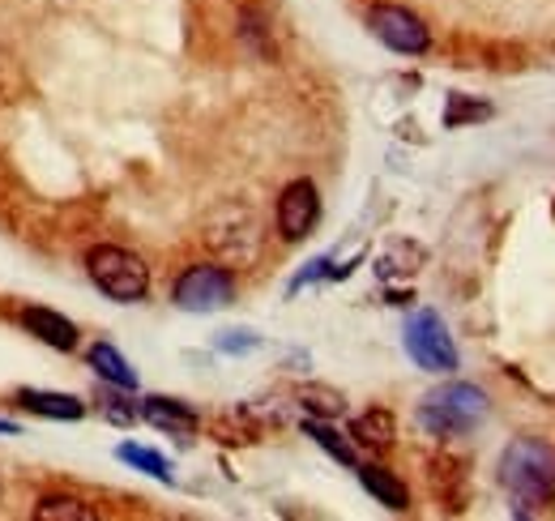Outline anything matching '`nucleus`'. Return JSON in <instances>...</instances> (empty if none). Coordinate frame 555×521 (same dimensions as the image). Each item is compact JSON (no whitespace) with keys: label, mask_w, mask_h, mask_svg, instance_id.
<instances>
[{"label":"nucleus","mask_w":555,"mask_h":521,"mask_svg":"<svg viewBox=\"0 0 555 521\" xmlns=\"http://www.w3.org/2000/svg\"><path fill=\"white\" fill-rule=\"evenodd\" d=\"M500 483L517 496V518L547 505L555 496V449L534 436L513 441L500 457Z\"/></svg>","instance_id":"obj_1"},{"label":"nucleus","mask_w":555,"mask_h":521,"mask_svg":"<svg viewBox=\"0 0 555 521\" xmlns=\"http://www.w3.org/2000/svg\"><path fill=\"white\" fill-rule=\"evenodd\" d=\"M487 415H491V397L470 381H449L418 402V423L440 441L475 432Z\"/></svg>","instance_id":"obj_2"},{"label":"nucleus","mask_w":555,"mask_h":521,"mask_svg":"<svg viewBox=\"0 0 555 521\" xmlns=\"http://www.w3.org/2000/svg\"><path fill=\"white\" fill-rule=\"evenodd\" d=\"M86 269H90V282H94L107 300H116V304H138V300H145V291H150V269H145V260H141L138 253H129V249H120V244H99V249H90Z\"/></svg>","instance_id":"obj_3"},{"label":"nucleus","mask_w":555,"mask_h":521,"mask_svg":"<svg viewBox=\"0 0 555 521\" xmlns=\"http://www.w3.org/2000/svg\"><path fill=\"white\" fill-rule=\"evenodd\" d=\"M402 346H406V355L415 359V368H423V372H436V377L457 372V346H453V333H449V326L440 321V313H431V308H418V313L406 317Z\"/></svg>","instance_id":"obj_4"},{"label":"nucleus","mask_w":555,"mask_h":521,"mask_svg":"<svg viewBox=\"0 0 555 521\" xmlns=\"http://www.w3.org/2000/svg\"><path fill=\"white\" fill-rule=\"evenodd\" d=\"M171 300L184 313H218V308H227L235 300V278L222 265H193V269H184L176 278Z\"/></svg>","instance_id":"obj_5"},{"label":"nucleus","mask_w":555,"mask_h":521,"mask_svg":"<svg viewBox=\"0 0 555 521\" xmlns=\"http://www.w3.org/2000/svg\"><path fill=\"white\" fill-rule=\"evenodd\" d=\"M367 26H372V35H376L389 52L423 56V52L431 48V30H427V22H423L418 13H411L406 4H372Z\"/></svg>","instance_id":"obj_6"},{"label":"nucleus","mask_w":555,"mask_h":521,"mask_svg":"<svg viewBox=\"0 0 555 521\" xmlns=\"http://www.w3.org/2000/svg\"><path fill=\"white\" fill-rule=\"evenodd\" d=\"M317 218H321V196H317L312 180H295V185L282 189V196H278V231H282V240H291V244L308 240Z\"/></svg>","instance_id":"obj_7"},{"label":"nucleus","mask_w":555,"mask_h":521,"mask_svg":"<svg viewBox=\"0 0 555 521\" xmlns=\"http://www.w3.org/2000/svg\"><path fill=\"white\" fill-rule=\"evenodd\" d=\"M145 423H154L158 432H167V436H180V441H189L193 432H197V410L189 406V402H180V397H145L138 410Z\"/></svg>","instance_id":"obj_8"},{"label":"nucleus","mask_w":555,"mask_h":521,"mask_svg":"<svg viewBox=\"0 0 555 521\" xmlns=\"http://www.w3.org/2000/svg\"><path fill=\"white\" fill-rule=\"evenodd\" d=\"M17 321H22L26 333H35L43 346H56V351H73L77 346V326H73L69 317L52 313V308H22Z\"/></svg>","instance_id":"obj_9"},{"label":"nucleus","mask_w":555,"mask_h":521,"mask_svg":"<svg viewBox=\"0 0 555 521\" xmlns=\"http://www.w3.org/2000/svg\"><path fill=\"white\" fill-rule=\"evenodd\" d=\"M354 470H359L363 492H367L376 505H385V509H393V513H406V509H411V492H406V483H402L393 470H385V466H354Z\"/></svg>","instance_id":"obj_10"},{"label":"nucleus","mask_w":555,"mask_h":521,"mask_svg":"<svg viewBox=\"0 0 555 521\" xmlns=\"http://www.w3.org/2000/svg\"><path fill=\"white\" fill-rule=\"evenodd\" d=\"M17 402L30 410V415H43V419H61V423H73L86 415V402L73 397V393H48V390H22Z\"/></svg>","instance_id":"obj_11"},{"label":"nucleus","mask_w":555,"mask_h":521,"mask_svg":"<svg viewBox=\"0 0 555 521\" xmlns=\"http://www.w3.org/2000/svg\"><path fill=\"white\" fill-rule=\"evenodd\" d=\"M86 359H90V368H94L107 385H116V390H125V393L138 390V372L129 368V359H125L112 342H94V346L86 351Z\"/></svg>","instance_id":"obj_12"},{"label":"nucleus","mask_w":555,"mask_h":521,"mask_svg":"<svg viewBox=\"0 0 555 521\" xmlns=\"http://www.w3.org/2000/svg\"><path fill=\"white\" fill-rule=\"evenodd\" d=\"M350 436L359 441V445H367V449H385V445H393V436H398V419L389 415V410H363L354 423H350Z\"/></svg>","instance_id":"obj_13"},{"label":"nucleus","mask_w":555,"mask_h":521,"mask_svg":"<svg viewBox=\"0 0 555 521\" xmlns=\"http://www.w3.org/2000/svg\"><path fill=\"white\" fill-rule=\"evenodd\" d=\"M116 457H120V461H129V466H138L141 474H154L158 483H176L171 461H167L163 454H154V449H145V445H120Z\"/></svg>","instance_id":"obj_14"},{"label":"nucleus","mask_w":555,"mask_h":521,"mask_svg":"<svg viewBox=\"0 0 555 521\" xmlns=\"http://www.w3.org/2000/svg\"><path fill=\"white\" fill-rule=\"evenodd\" d=\"M35 518L39 521H94V509H90L86 500H77V496H48V500H39Z\"/></svg>","instance_id":"obj_15"},{"label":"nucleus","mask_w":555,"mask_h":521,"mask_svg":"<svg viewBox=\"0 0 555 521\" xmlns=\"http://www.w3.org/2000/svg\"><path fill=\"white\" fill-rule=\"evenodd\" d=\"M304 432H308V436H312V441H317L325 454L334 457V461H343V466H359V461H354V445H350L347 436H338L330 423H321V419H308V423H304Z\"/></svg>","instance_id":"obj_16"},{"label":"nucleus","mask_w":555,"mask_h":521,"mask_svg":"<svg viewBox=\"0 0 555 521\" xmlns=\"http://www.w3.org/2000/svg\"><path fill=\"white\" fill-rule=\"evenodd\" d=\"M487 116H491L487 103H466L462 94H449V112H444V125H449V129H457V125H466V120H487Z\"/></svg>","instance_id":"obj_17"},{"label":"nucleus","mask_w":555,"mask_h":521,"mask_svg":"<svg viewBox=\"0 0 555 521\" xmlns=\"http://www.w3.org/2000/svg\"><path fill=\"white\" fill-rule=\"evenodd\" d=\"M304 397V406L308 410H317V415H343V393H334V390H304L299 393Z\"/></svg>","instance_id":"obj_18"},{"label":"nucleus","mask_w":555,"mask_h":521,"mask_svg":"<svg viewBox=\"0 0 555 521\" xmlns=\"http://www.w3.org/2000/svg\"><path fill=\"white\" fill-rule=\"evenodd\" d=\"M103 415H107V423L133 428V419H138V406H133V402H125L120 393H112V397H103Z\"/></svg>","instance_id":"obj_19"},{"label":"nucleus","mask_w":555,"mask_h":521,"mask_svg":"<svg viewBox=\"0 0 555 521\" xmlns=\"http://www.w3.org/2000/svg\"><path fill=\"white\" fill-rule=\"evenodd\" d=\"M253 346H261V338L248 333V329H231V333L218 338V351H227V355H240V351H253Z\"/></svg>","instance_id":"obj_20"},{"label":"nucleus","mask_w":555,"mask_h":521,"mask_svg":"<svg viewBox=\"0 0 555 521\" xmlns=\"http://www.w3.org/2000/svg\"><path fill=\"white\" fill-rule=\"evenodd\" d=\"M325 274H330V257L308 260V269H299V274L291 278V291H299V287H308V282H317V278H325Z\"/></svg>","instance_id":"obj_21"},{"label":"nucleus","mask_w":555,"mask_h":521,"mask_svg":"<svg viewBox=\"0 0 555 521\" xmlns=\"http://www.w3.org/2000/svg\"><path fill=\"white\" fill-rule=\"evenodd\" d=\"M0 432H4V436H22V428H17V423H9V419H0Z\"/></svg>","instance_id":"obj_22"}]
</instances>
